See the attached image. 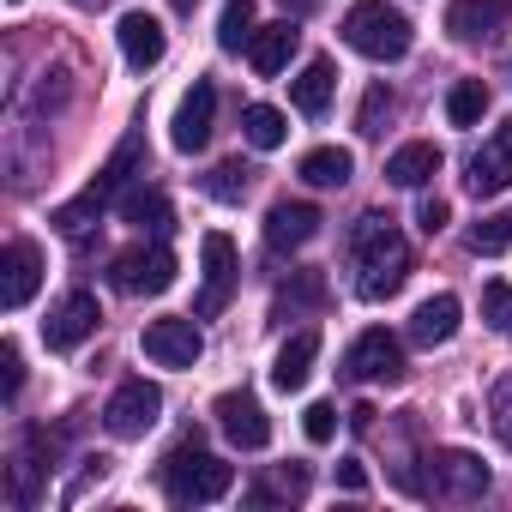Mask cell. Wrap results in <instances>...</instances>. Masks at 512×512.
Masks as SVG:
<instances>
[{"instance_id": "cell-20", "label": "cell", "mask_w": 512, "mask_h": 512, "mask_svg": "<svg viewBox=\"0 0 512 512\" xmlns=\"http://www.w3.org/2000/svg\"><path fill=\"white\" fill-rule=\"evenodd\" d=\"M464 181H470V193H476V199L506 193V187H512V139H506V133H500V139H488V145L470 157V175H464Z\"/></svg>"}, {"instance_id": "cell-31", "label": "cell", "mask_w": 512, "mask_h": 512, "mask_svg": "<svg viewBox=\"0 0 512 512\" xmlns=\"http://www.w3.org/2000/svg\"><path fill=\"white\" fill-rule=\"evenodd\" d=\"M482 320L500 332V338H512V284H482Z\"/></svg>"}, {"instance_id": "cell-38", "label": "cell", "mask_w": 512, "mask_h": 512, "mask_svg": "<svg viewBox=\"0 0 512 512\" xmlns=\"http://www.w3.org/2000/svg\"><path fill=\"white\" fill-rule=\"evenodd\" d=\"M338 482H344L350 494H362V488H368V470H362L356 458H344V464H338Z\"/></svg>"}, {"instance_id": "cell-21", "label": "cell", "mask_w": 512, "mask_h": 512, "mask_svg": "<svg viewBox=\"0 0 512 512\" xmlns=\"http://www.w3.org/2000/svg\"><path fill=\"white\" fill-rule=\"evenodd\" d=\"M440 145H428V139H410V145H398L392 157H386V181L392 187H422V181H434L440 175Z\"/></svg>"}, {"instance_id": "cell-12", "label": "cell", "mask_w": 512, "mask_h": 512, "mask_svg": "<svg viewBox=\"0 0 512 512\" xmlns=\"http://www.w3.org/2000/svg\"><path fill=\"white\" fill-rule=\"evenodd\" d=\"M211 410H217V428L229 434V446H241V452H260L272 440V422H266V410H260L253 392H223Z\"/></svg>"}, {"instance_id": "cell-13", "label": "cell", "mask_w": 512, "mask_h": 512, "mask_svg": "<svg viewBox=\"0 0 512 512\" xmlns=\"http://www.w3.org/2000/svg\"><path fill=\"white\" fill-rule=\"evenodd\" d=\"M211 121H217V85L211 79H193V91L181 97V109H175V151H205L211 145Z\"/></svg>"}, {"instance_id": "cell-23", "label": "cell", "mask_w": 512, "mask_h": 512, "mask_svg": "<svg viewBox=\"0 0 512 512\" xmlns=\"http://www.w3.org/2000/svg\"><path fill=\"white\" fill-rule=\"evenodd\" d=\"M332 85H338V67H332L326 55H314V61L296 73V85H290V103H296L302 115H326V103H332Z\"/></svg>"}, {"instance_id": "cell-8", "label": "cell", "mask_w": 512, "mask_h": 512, "mask_svg": "<svg viewBox=\"0 0 512 512\" xmlns=\"http://www.w3.org/2000/svg\"><path fill=\"white\" fill-rule=\"evenodd\" d=\"M199 260H205V290H199V302H193V320H211V314L229 308V290H235L241 260H235V241H229L223 229H211V235L199 241Z\"/></svg>"}, {"instance_id": "cell-22", "label": "cell", "mask_w": 512, "mask_h": 512, "mask_svg": "<svg viewBox=\"0 0 512 512\" xmlns=\"http://www.w3.org/2000/svg\"><path fill=\"white\" fill-rule=\"evenodd\" d=\"M458 314H464V308H458V296H446V290H440V296H428V302L410 314V338H416L422 350H434V344H452V332H458Z\"/></svg>"}, {"instance_id": "cell-5", "label": "cell", "mask_w": 512, "mask_h": 512, "mask_svg": "<svg viewBox=\"0 0 512 512\" xmlns=\"http://www.w3.org/2000/svg\"><path fill=\"white\" fill-rule=\"evenodd\" d=\"M175 253L163 247V241H151V247H127V253H115L109 260V284L121 290V296H163L169 284H175Z\"/></svg>"}, {"instance_id": "cell-40", "label": "cell", "mask_w": 512, "mask_h": 512, "mask_svg": "<svg viewBox=\"0 0 512 512\" xmlns=\"http://www.w3.org/2000/svg\"><path fill=\"white\" fill-rule=\"evenodd\" d=\"M506 139H512V121H506Z\"/></svg>"}, {"instance_id": "cell-17", "label": "cell", "mask_w": 512, "mask_h": 512, "mask_svg": "<svg viewBox=\"0 0 512 512\" xmlns=\"http://www.w3.org/2000/svg\"><path fill=\"white\" fill-rule=\"evenodd\" d=\"M115 37H121V55H127V67H139V73H151V67L163 61V49H169L163 25H157L151 13H121Z\"/></svg>"}, {"instance_id": "cell-26", "label": "cell", "mask_w": 512, "mask_h": 512, "mask_svg": "<svg viewBox=\"0 0 512 512\" xmlns=\"http://www.w3.org/2000/svg\"><path fill=\"white\" fill-rule=\"evenodd\" d=\"M241 133H247V145L278 151V145L290 139V121H284V109H272V103H247V109H241Z\"/></svg>"}, {"instance_id": "cell-3", "label": "cell", "mask_w": 512, "mask_h": 512, "mask_svg": "<svg viewBox=\"0 0 512 512\" xmlns=\"http://www.w3.org/2000/svg\"><path fill=\"white\" fill-rule=\"evenodd\" d=\"M163 488H169L175 506H211V500H223V494L235 488V464L199 452V440H181V446L163 458Z\"/></svg>"}, {"instance_id": "cell-37", "label": "cell", "mask_w": 512, "mask_h": 512, "mask_svg": "<svg viewBox=\"0 0 512 512\" xmlns=\"http://www.w3.org/2000/svg\"><path fill=\"white\" fill-rule=\"evenodd\" d=\"M416 223H422V235H440V229L452 223V205H446V199H422V211H416Z\"/></svg>"}, {"instance_id": "cell-28", "label": "cell", "mask_w": 512, "mask_h": 512, "mask_svg": "<svg viewBox=\"0 0 512 512\" xmlns=\"http://www.w3.org/2000/svg\"><path fill=\"white\" fill-rule=\"evenodd\" d=\"M253 31H260V25H253V0H229V7H223V25H217V43H223L229 55H241V49L253 43Z\"/></svg>"}, {"instance_id": "cell-41", "label": "cell", "mask_w": 512, "mask_h": 512, "mask_svg": "<svg viewBox=\"0 0 512 512\" xmlns=\"http://www.w3.org/2000/svg\"><path fill=\"white\" fill-rule=\"evenodd\" d=\"M13 7H25V0H13Z\"/></svg>"}, {"instance_id": "cell-34", "label": "cell", "mask_w": 512, "mask_h": 512, "mask_svg": "<svg viewBox=\"0 0 512 512\" xmlns=\"http://www.w3.org/2000/svg\"><path fill=\"white\" fill-rule=\"evenodd\" d=\"M488 422H494V434L512 446V374L494 380V392H488Z\"/></svg>"}, {"instance_id": "cell-36", "label": "cell", "mask_w": 512, "mask_h": 512, "mask_svg": "<svg viewBox=\"0 0 512 512\" xmlns=\"http://www.w3.org/2000/svg\"><path fill=\"white\" fill-rule=\"evenodd\" d=\"M0 368H7V404L19 398V386H25V356H19V344L7 338V344H0Z\"/></svg>"}, {"instance_id": "cell-29", "label": "cell", "mask_w": 512, "mask_h": 512, "mask_svg": "<svg viewBox=\"0 0 512 512\" xmlns=\"http://www.w3.org/2000/svg\"><path fill=\"white\" fill-rule=\"evenodd\" d=\"M506 247H512V205L470 229V253H488V260H494V253H506Z\"/></svg>"}, {"instance_id": "cell-30", "label": "cell", "mask_w": 512, "mask_h": 512, "mask_svg": "<svg viewBox=\"0 0 512 512\" xmlns=\"http://www.w3.org/2000/svg\"><path fill=\"white\" fill-rule=\"evenodd\" d=\"M247 175H253L247 163H217V169L205 175V193H211V199H223V205H235V199L247 193Z\"/></svg>"}, {"instance_id": "cell-9", "label": "cell", "mask_w": 512, "mask_h": 512, "mask_svg": "<svg viewBox=\"0 0 512 512\" xmlns=\"http://www.w3.org/2000/svg\"><path fill=\"white\" fill-rule=\"evenodd\" d=\"M37 284H43V247L25 241V235H13L7 253H0V308L19 314L37 296Z\"/></svg>"}, {"instance_id": "cell-35", "label": "cell", "mask_w": 512, "mask_h": 512, "mask_svg": "<svg viewBox=\"0 0 512 512\" xmlns=\"http://www.w3.org/2000/svg\"><path fill=\"white\" fill-rule=\"evenodd\" d=\"M302 434H308L314 446H326V440L338 434V410H332V404H308V410H302Z\"/></svg>"}, {"instance_id": "cell-1", "label": "cell", "mask_w": 512, "mask_h": 512, "mask_svg": "<svg viewBox=\"0 0 512 512\" xmlns=\"http://www.w3.org/2000/svg\"><path fill=\"white\" fill-rule=\"evenodd\" d=\"M350 253H356V296L362 302H386V296H398L404 290V278H410V241L392 229V217H380V211H368L356 229H350Z\"/></svg>"}, {"instance_id": "cell-14", "label": "cell", "mask_w": 512, "mask_h": 512, "mask_svg": "<svg viewBox=\"0 0 512 512\" xmlns=\"http://www.w3.org/2000/svg\"><path fill=\"white\" fill-rule=\"evenodd\" d=\"M320 205H308V199H278L272 211H266V247H278V253H296V247H308L314 235H320Z\"/></svg>"}, {"instance_id": "cell-7", "label": "cell", "mask_w": 512, "mask_h": 512, "mask_svg": "<svg viewBox=\"0 0 512 512\" xmlns=\"http://www.w3.org/2000/svg\"><path fill=\"white\" fill-rule=\"evenodd\" d=\"M157 416H163V392H157L151 380H121L115 398L103 404V428H109L115 440H139V434H151Z\"/></svg>"}, {"instance_id": "cell-19", "label": "cell", "mask_w": 512, "mask_h": 512, "mask_svg": "<svg viewBox=\"0 0 512 512\" xmlns=\"http://www.w3.org/2000/svg\"><path fill=\"white\" fill-rule=\"evenodd\" d=\"M314 362H320V332L302 326V332L278 350V362H272V386H278V392H302L308 374H314Z\"/></svg>"}, {"instance_id": "cell-27", "label": "cell", "mask_w": 512, "mask_h": 512, "mask_svg": "<svg viewBox=\"0 0 512 512\" xmlns=\"http://www.w3.org/2000/svg\"><path fill=\"white\" fill-rule=\"evenodd\" d=\"M482 109H488V85H482V79H458V85L446 91V121H452V127H476Z\"/></svg>"}, {"instance_id": "cell-6", "label": "cell", "mask_w": 512, "mask_h": 512, "mask_svg": "<svg viewBox=\"0 0 512 512\" xmlns=\"http://www.w3.org/2000/svg\"><path fill=\"white\" fill-rule=\"evenodd\" d=\"M344 374L362 386H398L404 380V344L386 326H368L350 350H344Z\"/></svg>"}, {"instance_id": "cell-18", "label": "cell", "mask_w": 512, "mask_h": 512, "mask_svg": "<svg viewBox=\"0 0 512 512\" xmlns=\"http://www.w3.org/2000/svg\"><path fill=\"white\" fill-rule=\"evenodd\" d=\"M296 43H302V31H296L290 19H278V25H260V31H253V43H247V67L272 79V73H284V67H290Z\"/></svg>"}, {"instance_id": "cell-25", "label": "cell", "mask_w": 512, "mask_h": 512, "mask_svg": "<svg viewBox=\"0 0 512 512\" xmlns=\"http://www.w3.org/2000/svg\"><path fill=\"white\" fill-rule=\"evenodd\" d=\"M356 175V157L344 151V145H314L308 157H302V181L308 187H344Z\"/></svg>"}, {"instance_id": "cell-33", "label": "cell", "mask_w": 512, "mask_h": 512, "mask_svg": "<svg viewBox=\"0 0 512 512\" xmlns=\"http://www.w3.org/2000/svg\"><path fill=\"white\" fill-rule=\"evenodd\" d=\"M386 115H392V91H386V85H368V97H362V109H356V133L380 139V133H386V127H380Z\"/></svg>"}, {"instance_id": "cell-15", "label": "cell", "mask_w": 512, "mask_h": 512, "mask_svg": "<svg viewBox=\"0 0 512 512\" xmlns=\"http://www.w3.org/2000/svg\"><path fill=\"white\" fill-rule=\"evenodd\" d=\"M428 464H434V494H446V500H476V494H488V464H482L476 452L446 446V452H434Z\"/></svg>"}, {"instance_id": "cell-24", "label": "cell", "mask_w": 512, "mask_h": 512, "mask_svg": "<svg viewBox=\"0 0 512 512\" xmlns=\"http://www.w3.org/2000/svg\"><path fill=\"white\" fill-rule=\"evenodd\" d=\"M121 217H127L133 229H151V235H169V229H175V211H169V199H163L157 187L121 193Z\"/></svg>"}, {"instance_id": "cell-32", "label": "cell", "mask_w": 512, "mask_h": 512, "mask_svg": "<svg viewBox=\"0 0 512 512\" xmlns=\"http://www.w3.org/2000/svg\"><path fill=\"white\" fill-rule=\"evenodd\" d=\"M302 494H308V470H302V464H284L272 488H253L247 500H253V506H266V500H302Z\"/></svg>"}, {"instance_id": "cell-10", "label": "cell", "mask_w": 512, "mask_h": 512, "mask_svg": "<svg viewBox=\"0 0 512 512\" xmlns=\"http://www.w3.org/2000/svg\"><path fill=\"white\" fill-rule=\"evenodd\" d=\"M97 296L91 290H67L55 308H49V320H43V344L49 350H79L91 332H97Z\"/></svg>"}, {"instance_id": "cell-4", "label": "cell", "mask_w": 512, "mask_h": 512, "mask_svg": "<svg viewBox=\"0 0 512 512\" xmlns=\"http://www.w3.org/2000/svg\"><path fill=\"white\" fill-rule=\"evenodd\" d=\"M338 31H344V43H350L356 55H368V61H404L410 43H416L410 19H404L398 7H386V0H356Z\"/></svg>"}, {"instance_id": "cell-11", "label": "cell", "mask_w": 512, "mask_h": 512, "mask_svg": "<svg viewBox=\"0 0 512 512\" xmlns=\"http://www.w3.org/2000/svg\"><path fill=\"white\" fill-rule=\"evenodd\" d=\"M139 344H145V356H151L157 368H193V362L205 356V338H199V326H193V320H181V314H169V320H151Z\"/></svg>"}, {"instance_id": "cell-2", "label": "cell", "mask_w": 512, "mask_h": 512, "mask_svg": "<svg viewBox=\"0 0 512 512\" xmlns=\"http://www.w3.org/2000/svg\"><path fill=\"white\" fill-rule=\"evenodd\" d=\"M139 163H145V133L133 127V133H127V139L109 151V163H103V169L85 181V193H79V199H67V205H55V217H49V223H55L61 235H73V241H79V235H85V229L103 217V205H109V199H115V193H121V187L139 175Z\"/></svg>"}, {"instance_id": "cell-16", "label": "cell", "mask_w": 512, "mask_h": 512, "mask_svg": "<svg viewBox=\"0 0 512 512\" xmlns=\"http://www.w3.org/2000/svg\"><path fill=\"white\" fill-rule=\"evenodd\" d=\"M506 19H512V0H452L446 7V31L458 43H488L506 31Z\"/></svg>"}, {"instance_id": "cell-39", "label": "cell", "mask_w": 512, "mask_h": 512, "mask_svg": "<svg viewBox=\"0 0 512 512\" xmlns=\"http://www.w3.org/2000/svg\"><path fill=\"white\" fill-rule=\"evenodd\" d=\"M169 7H175V13H193V7H199V0H169Z\"/></svg>"}]
</instances>
